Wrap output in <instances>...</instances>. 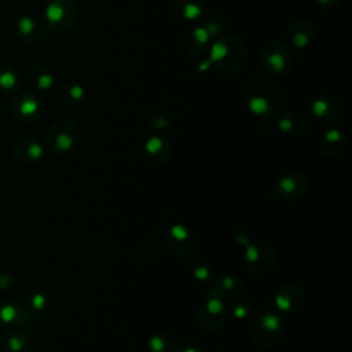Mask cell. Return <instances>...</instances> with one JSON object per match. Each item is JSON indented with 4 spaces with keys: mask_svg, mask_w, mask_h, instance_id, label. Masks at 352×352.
Wrapping results in <instances>:
<instances>
[{
    "mask_svg": "<svg viewBox=\"0 0 352 352\" xmlns=\"http://www.w3.org/2000/svg\"><path fill=\"white\" fill-rule=\"evenodd\" d=\"M292 51L287 44L282 41L268 43L261 52L263 69L270 76H282L287 73L292 66Z\"/></svg>",
    "mask_w": 352,
    "mask_h": 352,
    "instance_id": "obj_7",
    "label": "cell"
},
{
    "mask_svg": "<svg viewBox=\"0 0 352 352\" xmlns=\"http://www.w3.org/2000/svg\"><path fill=\"white\" fill-rule=\"evenodd\" d=\"M252 302L249 298L243 296H238L232 300H230V304L227 307V312L231 314L235 319H245L252 312Z\"/></svg>",
    "mask_w": 352,
    "mask_h": 352,
    "instance_id": "obj_30",
    "label": "cell"
},
{
    "mask_svg": "<svg viewBox=\"0 0 352 352\" xmlns=\"http://www.w3.org/2000/svg\"><path fill=\"white\" fill-rule=\"evenodd\" d=\"M179 352H204V351H202V348H199V346L188 345V346H186V348H183V349H179Z\"/></svg>",
    "mask_w": 352,
    "mask_h": 352,
    "instance_id": "obj_35",
    "label": "cell"
},
{
    "mask_svg": "<svg viewBox=\"0 0 352 352\" xmlns=\"http://www.w3.org/2000/svg\"><path fill=\"white\" fill-rule=\"evenodd\" d=\"M308 190V180L300 172H290L278 180L271 191L272 198L282 202H296L305 195Z\"/></svg>",
    "mask_w": 352,
    "mask_h": 352,
    "instance_id": "obj_9",
    "label": "cell"
},
{
    "mask_svg": "<svg viewBox=\"0 0 352 352\" xmlns=\"http://www.w3.org/2000/svg\"><path fill=\"white\" fill-rule=\"evenodd\" d=\"M15 286V279L10 274H0V290H11Z\"/></svg>",
    "mask_w": 352,
    "mask_h": 352,
    "instance_id": "obj_33",
    "label": "cell"
},
{
    "mask_svg": "<svg viewBox=\"0 0 352 352\" xmlns=\"http://www.w3.org/2000/svg\"><path fill=\"white\" fill-rule=\"evenodd\" d=\"M148 352H179L180 346L176 338L168 333H158L148 340Z\"/></svg>",
    "mask_w": 352,
    "mask_h": 352,
    "instance_id": "obj_27",
    "label": "cell"
},
{
    "mask_svg": "<svg viewBox=\"0 0 352 352\" xmlns=\"http://www.w3.org/2000/svg\"><path fill=\"white\" fill-rule=\"evenodd\" d=\"M245 264L249 272L254 276L267 275L275 265V252L264 242H253L243 246Z\"/></svg>",
    "mask_w": 352,
    "mask_h": 352,
    "instance_id": "obj_6",
    "label": "cell"
},
{
    "mask_svg": "<svg viewBox=\"0 0 352 352\" xmlns=\"http://www.w3.org/2000/svg\"><path fill=\"white\" fill-rule=\"evenodd\" d=\"M143 157L148 164L154 166H160L168 162L170 157L169 139L161 135H154L148 138L143 144Z\"/></svg>",
    "mask_w": 352,
    "mask_h": 352,
    "instance_id": "obj_15",
    "label": "cell"
},
{
    "mask_svg": "<svg viewBox=\"0 0 352 352\" xmlns=\"http://www.w3.org/2000/svg\"><path fill=\"white\" fill-rule=\"evenodd\" d=\"M309 109L312 114L323 122H338L342 118L341 104L330 96L319 95L309 100Z\"/></svg>",
    "mask_w": 352,
    "mask_h": 352,
    "instance_id": "obj_14",
    "label": "cell"
},
{
    "mask_svg": "<svg viewBox=\"0 0 352 352\" xmlns=\"http://www.w3.org/2000/svg\"><path fill=\"white\" fill-rule=\"evenodd\" d=\"M44 146L33 138H21L12 144V157L22 164L38 162L44 158Z\"/></svg>",
    "mask_w": 352,
    "mask_h": 352,
    "instance_id": "obj_16",
    "label": "cell"
},
{
    "mask_svg": "<svg viewBox=\"0 0 352 352\" xmlns=\"http://www.w3.org/2000/svg\"><path fill=\"white\" fill-rule=\"evenodd\" d=\"M345 144H346L345 135L342 133V131L336 128L327 129L322 135L319 142L320 151L327 157H337L338 154H341L345 148Z\"/></svg>",
    "mask_w": 352,
    "mask_h": 352,
    "instance_id": "obj_20",
    "label": "cell"
},
{
    "mask_svg": "<svg viewBox=\"0 0 352 352\" xmlns=\"http://www.w3.org/2000/svg\"><path fill=\"white\" fill-rule=\"evenodd\" d=\"M77 16L73 0H47L44 7V19L54 30H66L73 26Z\"/></svg>",
    "mask_w": 352,
    "mask_h": 352,
    "instance_id": "obj_8",
    "label": "cell"
},
{
    "mask_svg": "<svg viewBox=\"0 0 352 352\" xmlns=\"http://www.w3.org/2000/svg\"><path fill=\"white\" fill-rule=\"evenodd\" d=\"M315 1H316L318 4H320V6H323V7H327V8H333V7L338 6L341 0H315Z\"/></svg>",
    "mask_w": 352,
    "mask_h": 352,
    "instance_id": "obj_34",
    "label": "cell"
},
{
    "mask_svg": "<svg viewBox=\"0 0 352 352\" xmlns=\"http://www.w3.org/2000/svg\"><path fill=\"white\" fill-rule=\"evenodd\" d=\"M21 87V76L12 65H0V91L14 94Z\"/></svg>",
    "mask_w": 352,
    "mask_h": 352,
    "instance_id": "obj_26",
    "label": "cell"
},
{
    "mask_svg": "<svg viewBox=\"0 0 352 352\" xmlns=\"http://www.w3.org/2000/svg\"><path fill=\"white\" fill-rule=\"evenodd\" d=\"M25 312L33 318L44 315L50 307L48 296L40 290H30L28 292L21 302Z\"/></svg>",
    "mask_w": 352,
    "mask_h": 352,
    "instance_id": "obj_23",
    "label": "cell"
},
{
    "mask_svg": "<svg viewBox=\"0 0 352 352\" xmlns=\"http://www.w3.org/2000/svg\"><path fill=\"white\" fill-rule=\"evenodd\" d=\"M305 301L304 289L296 282L280 285L274 294V308L280 314H296L301 309Z\"/></svg>",
    "mask_w": 352,
    "mask_h": 352,
    "instance_id": "obj_10",
    "label": "cell"
},
{
    "mask_svg": "<svg viewBox=\"0 0 352 352\" xmlns=\"http://www.w3.org/2000/svg\"><path fill=\"white\" fill-rule=\"evenodd\" d=\"M170 125V116L166 111H154L150 116V126L158 132H164Z\"/></svg>",
    "mask_w": 352,
    "mask_h": 352,
    "instance_id": "obj_31",
    "label": "cell"
},
{
    "mask_svg": "<svg viewBox=\"0 0 352 352\" xmlns=\"http://www.w3.org/2000/svg\"><path fill=\"white\" fill-rule=\"evenodd\" d=\"M58 96L63 103L69 106H77L84 102L85 91L78 84H63L58 88Z\"/></svg>",
    "mask_w": 352,
    "mask_h": 352,
    "instance_id": "obj_28",
    "label": "cell"
},
{
    "mask_svg": "<svg viewBox=\"0 0 352 352\" xmlns=\"http://www.w3.org/2000/svg\"><path fill=\"white\" fill-rule=\"evenodd\" d=\"M15 32L21 41L32 44V43H36L41 37L43 28L36 18H33L30 15H23L16 21Z\"/></svg>",
    "mask_w": 352,
    "mask_h": 352,
    "instance_id": "obj_21",
    "label": "cell"
},
{
    "mask_svg": "<svg viewBox=\"0 0 352 352\" xmlns=\"http://www.w3.org/2000/svg\"><path fill=\"white\" fill-rule=\"evenodd\" d=\"M314 37V26L309 21L297 19L290 23L286 30L287 41L296 48H305Z\"/></svg>",
    "mask_w": 352,
    "mask_h": 352,
    "instance_id": "obj_19",
    "label": "cell"
},
{
    "mask_svg": "<svg viewBox=\"0 0 352 352\" xmlns=\"http://www.w3.org/2000/svg\"><path fill=\"white\" fill-rule=\"evenodd\" d=\"M78 128L70 120H58L47 129L44 140L50 151L63 154L73 150L78 142Z\"/></svg>",
    "mask_w": 352,
    "mask_h": 352,
    "instance_id": "obj_5",
    "label": "cell"
},
{
    "mask_svg": "<svg viewBox=\"0 0 352 352\" xmlns=\"http://www.w3.org/2000/svg\"><path fill=\"white\" fill-rule=\"evenodd\" d=\"M10 110L12 116L22 122H36L43 116L44 107L36 95L22 92L10 102Z\"/></svg>",
    "mask_w": 352,
    "mask_h": 352,
    "instance_id": "obj_11",
    "label": "cell"
},
{
    "mask_svg": "<svg viewBox=\"0 0 352 352\" xmlns=\"http://www.w3.org/2000/svg\"><path fill=\"white\" fill-rule=\"evenodd\" d=\"M210 34L202 25H191L184 30L183 45L191 55H197L205 51L209 43Z\"/></svg>",
    "mask_w": 352,
    "mask_h": 352,
    "instance_id": "obj_18",
    "label": "cell"
},
{
    "mask_svg": "<svg viewBox=\"0 0 352 352\" xmlns=\"http://www.w3.org/2000/svg\"><path fill=\"white\" fill-rule=\"evenodd\" d=\"M308 125V120L302 114L294 111L283 114L278 121V128L287 135H301L307 131Z\"/></svg>",
    "mask_w": 352,
    "mask_h": 352,
    "instance_id": "obj_25",
    "label": "cell"
},
{
    "mask_svg": "<svg viewBox=\"0 0 352 352\" xmlns=\"http://www.w3.org/2000/svg\"><path fill=\"white\" fill-rule=\"evenodd\" d=\"M246 45L234 34L219 38L210 47L209 63H213L224 73H235L243 67L246 62Z\"/></svg>",
    "mask_w": 352,
    "mask_h": 352,
    "instance_id": "obj_3",
    "label": "cell"
},
{
    "mask_svg": "<svg viewBox=\"0 0 352 352\" xmlns=\"http://www.w3.org/2000/svg\"><path fill=\"white\" fill-rule=\"evenodd\" d=\"M286 333L285 315L275 308L258 312L250 324V341L258 348H272L278 345Z\"/></svg>",
    "mask_w": 352,
    "mask_h": 352,
    "instance_id": "obj_1",
    "label": "cell"
},
{
    "mask_svg": "<svg viewBox=\"0 0 352 352\" xmlns=\"http://www.w3.org/2000/svg\"><path fill=\"white\" fill-rule=\"evenodd\" d=\"M173 6L183 18L192 21L202 14L204 0H173Z\"/></svg>",
    "mask_w": 352,
    "mask_h": 352,
    "instance_id": "obj_29",
    "label": "cell"
},
{
    "mask_svg": "<svg viewBox=\"0 0 352 352\" xmlns=\"http://www.w3.org/2000/svg\"><path fill=\"white\" fill-rule=\"evenodd\" d=\"M36 319L25 312L21 302L11 300L0 301V326L11 329H33Z\"/></svg>",
    "mask_w": 352,
    "mask_h": 352,
    "instance_id": "obj_12",
    "label": "cell"
},
{
    "mask_svg": "<svg viewBox=\"0 0 352 352\" xmlns=\"http://www.w3.org/2000/svg\"><path fill=\"white\" fill-rule=\"evenodd\" d=\"M227 315L228 312L226 301L210 290L206 298L198 307L197 322L205 333L214 334L223 329Z\"/></svg>",
    "mask_w": 352,
    "mask_h": 352,
    "instance_id": "obj_4",
    "label": "cell"
},
{
    "mask_svg": "<svg viewBox=\"0 0 352 352\" xmlns=\"http://www.w3.org/2000/svg\"><path fill=\"white\" fill-rule=\"evenodd\" d=\"M164 238L168 246L180 257L191 256L195 250V238L183 224H173L165 228Z\"/></svg>",
    "mask_w": 352,
    "mask_h": 352,
    "instance_id": "obj_13",
    "label": "cell"
},
{
    "mask_svg": "<svg viewBox=\"0 0 352 352\" xmlns=\"http://www.w3.org/2000/svg\"><path fill=\"white\" fill-rule=\"evenodd\" d=\"M192 275L198 282L206 283L213 279V270L208 264H197L192 268Z\"/></svg>",
    "mask_w": 352,
    "mask_h": 352,
    "instance_id": "obj_32",
    "label": "cell"
},
{
    "mask_svg": "<svg viewBox=\"0 0 352 352\" xmlns=\"http://www.w3.org/2000/svg\"><path fill=\"white\" fill-rule=\"evenodd\" d=\"M26 77L29 84L38 91H50L55 82L54 74L44 65L30 66L26 72Z\"/></svg>",
    "mask_w": 352,
    "mask_h": 352,
    "instance_id": "obj_24",
    "label": "cell"
},
{
    "mask_svg": "<svg viewBox=\"0 0 352 352\" xmlns=\"http://www.w3.org/2000/svg\"><path fill=\"white\" fill-rule=\"evenodd\" d=\"M243 287L245 285L241 280V278L235 275H224L214 283V286L210 290L216 293L219 297H221L224 301H227L241 296Z\"/></svg>",
    "mask_w": 352,
    "mask_h": 352,
    "instance_id": "obj_22",
    "label": "cell"
},
{
    "mask_svg": "<svg viewBox=\"0 0 352 352\" xmlns=\"http://www.w3.org/2000/svg\"><path fill=\"white\" fill-rule=\"evenodd\" d=\"M1 352H32V341L22 329H10L0 336Z\"/></svg>",
    "mask_w": 352,
    "mask_h": 352,
    "instance_id": "obj_17",
    "label": "cell"
},
{
    "mask_svg": "<svg viewBox=\"0 0 352 352\" xmlns=\"http://www.w3.org/2000/svg\"><path fill=\"white\" fill-rule=\"evenodd\" d=\"M245 99L249 110L260 117L276 114L282 103L279 88L264 78H254L249 81L245 88Z\"/></svg>",
    "mask_w": 352,
    "mask_h": 352,
    "instance_id": "obj_2",
    "label": "cell"
}]
</instances>
